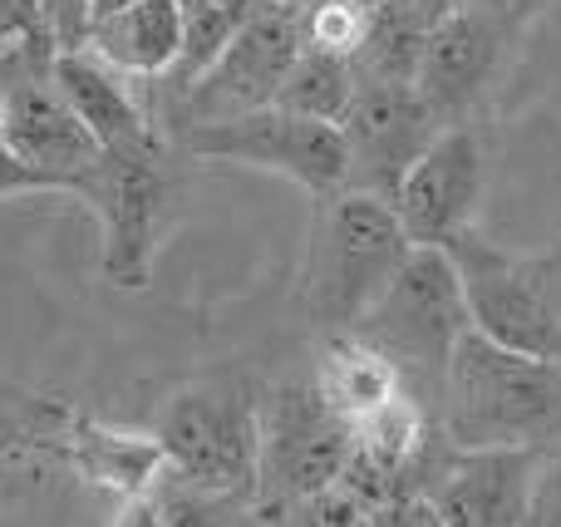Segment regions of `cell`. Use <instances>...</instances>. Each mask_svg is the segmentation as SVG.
Listing matches in <instances>:
<instances>
[{"label": "cell", "instance_id": "cell-1", "mask_svg": "<svg viewBox=\"0 0 561 527\" xmlns=\"http://www.w3.org/2000/svg\"><path fill=\"white\" fill-rule=\"evenodd\" d=\"M448 449H561V370L468 331L434 414Z\"/></svg>", "mask_w": 561, "mask_h": 527}, {"label": "cell", "instance_id": "cell-2", "mask_svg": "<svg viewBox=\"0 0 561 527\" xmlns=\"http://www.w3.org/2000/svg\"><path fill=\"white\" fill-rule=\"evenodd\" d=\"M414 252L394 207L369 193H335L316 203V227L306 247L300 301L325 335H350L379 301L404 256Z\"/></svg>", "mask_w": 561, "mask_h": 527}, {"label": "cell", "instance_id": "cell-3", "mask_svg": "<svg viewBox=\"0 0 561 527\" xmlns=\"http://www.w3.org/2000/svg\"><path fill=\"white\" fill-rule=\"evenodd\" d=\"M468 331H473V321H468L454 256L444 247H414L394 272V282L379 291V301L350 335L375 345L394 365L404 394H414L428 414H438L448 360Z\"/></svg>", "mask_w": 561, "mask_h": 527}, {"label": "cell", "instance_id": "cell-4", "mask_svg": "<svg viewBox=\"0 0 561 527\" xmlns=\"http://www.w3.org/2000/svg\"><path fill=\"white\" fill-rule=\"evenodd\" d=\"M153 439L173 469V483L213 499L252 503L262 400L242 375H203L178 385L153 420Z\"/></svg>", "mask_w": 561, "mask_h": 527}, {"label": "cell", "instance_id": "cell-5", "mask_svg": "<svg viewBox=\"0 0 561 527\" xmlns=\"http://www.w3.org/2000/svg\"><path fill=\"white\" fill-rule=\"evenodd\" d=\"M75 197H84L104 232L99 276L114 291H144L153 282L158 232H163L168 207L163 144L148 138V144L99 153V163L75 183Z\"/></svg>", "mask_w": 561, "mask_h": 527}, {"label": "cell", "instance_id": "cell-6", "mask_svg": "<svg viewBox=\"0 0 561 527\" xmlns=\"http://www.w3.org/2000/svg\"><path fill=\"white\" fill-rule=\"evenodd\" d=\"M454 256L458 286H463L468 321L493 345H507L517 355H533L561 370V321L547 286L542 252H507L483 242L478 232L444 247Z\"/></svg>", "mask_w": 561, "mask_h": 527}, {"label": "cell", "instance_id": "cell-7", "mask_svg": "<svg viewBox=\"0 0 561 527\" xmlns=\"http://www.w3.org/2000/svg\"><path fill=\"white\" fill-rule=\"evenodd\" d=\"M345 459H350V429L320 404L310 375L306 380H286L272 400H262L252 508L266 513V518H280L296 503L330 489L345 473Z\"/></svg>", "mask_w": 561, "mask_h": 527}, {"label": "cell", "instance_id": "cell-8", "mask_svg": "<svg viewBox=\"0 0 561 527\" xmlns=\"http://www.w3.org/2000/svg\"><path fill=\"white\" fill-rule=\"evenodd\" d=\"M183 153L286 177V183H296L316 203L350 187V158H345L340 128L310 124V118L280 114V108H256V114L183 128Z\"/></svg>", "mask_w": 561, "mask_h": 527}, {"label": "cell", "instance_id": "cell-9", "mask_svg": "<svg viewBox=\"0 0 561 527\" xmlns=\"http://www.w3.org/2000/svg\"><path fill=\"white\" fill-rule=\"evenodd\" d=\"M542 459L547 454L523 449H448L438 434L409 493H419L444 527H527Z\"/></svg>", "mask_w": 561, "mask_h": 527}, {"label": "cell", "instance_id": "cell-10", "mask_svg": "<svg viewBox=\"0 0 561 527\" xmlns=\"http://www.w3.org/2000/svg\"><path fill=\"white\" fill-rule=\"evenodd\" d=\"M488 193V144L473 124H448L399 177L394 207L409 247H454L473 232V217Z\"/></svg>", "mask_w": 561, "mask_h": 527}, {"label": "cell", "instance_id": "cell-11", "mask_svg": "<svg viewBox=\"0 0 561 527\" xmlns=\"http://www.w3.org/2000/svg\"><path fill=\"white\" fill-rule=\"evenodd\" d=\"M300 10L280 5H256V15L232 35V45L213 59L197 84H187V94L178 99L183 128L193 124H217V118L256 114V108L276 104V89L286 79V69L300 55Z\"/></svg>", "mask_w": 561, "mask_h": 527}, {"label": "cell", "instance_id": "cell-12", "mask_svg": "<svg viewBox=\"0 0 561 527\" xmlns=\"http://www.w3.org/2000/svg\"><path fill=\"white\" fill-rule=\"evenodd\" d=\"M438 118L424 108L414 84H359L340 138L350 158V193L394 197L399 177L434 144Z\"/></svg>", "mask_w": 561, "mask_h": 527}, {"label": "cell", "instance_id": "cell-13", "mask_svg": "<svg viewBox=\"0 0 561 527\" xmlns=\"http://www.w3.org/2000/svg\"><path fill=\"white\" fill-rule=\"evenodd\" d=\"M507 45H513V20L483 15L473 5H458L444 20H434L414 75V94L438 118V128L458 124L488 94L507 59Z\"/></svg>", "mask_w": 561, "mask_h": 527}, {"label": "cell", "instance_id": "cell-14", "mask_svg": "<svg viewBox=\"0 0 561 527\" xmlns=\"http://www.w3.org/2000/svg\"><path fill=\"white\" fill-rule=\"evenodd\" d=\"M30 444L49 449L69 473H79L84 483H94L104 493H118L124 503L158 489V479L168 469L153 434L114 429V424H99L75 410H49V424L30 434Z\"/></svg>", "mask_w": 561, "mask_h": 527}, {"label": "cell", "instance_id": "cell-15", "mask_svg": "<svg viewBox=\"0 0 561 527\" xmlns=\"http://www.w3.org/2000/svg\"><path fill=\"white\" fill-rule=\"evenodd\" d=\"M0 144L15 163L39 173L55 193H75V183L99 163V144L79 128V118L59 104L49 79H25L5 89V124Z\"/></svg>", "mask_w": 561, "mask_h": 527}, {"label": "cell", "instance_id": "cell-16", "mask_svg": "<svg viewBox=\"0 0 561 527\" xmlns=\"http://www.w3.org/2000/svg\"><path fill=\"white\" fill-rule=\"evenodd\" d=\"M49 89H55L59 104L79 118V128L99 144V153L158 138L144 104L128 94L124 75L99 65L89 49H59V55H49Z\"/></svg>", "mask_w": 561, "mask_h": 527}, {"label": "cell", "instance_id": "cell-17", "mask_svg": "<svg viewBox=\"0 0 561 527\" xmlns=\"http://www.w3.org/2000/svg\"><path fill=\"white\" fill-rule=\"evenodd\" d=\"M84 49L124 79H168L183 55V10L178 0H138L89 25Z\"/></svg>", "mask_w": 561, "mask_h": 527}, {"label": "cell", "instance_id": "cell-18", "mask_svg": "<svg viewBox=\"0 0 561 527\" xmlns=\"http://www.w3.org/2000/svg\"><path fill=\"white\" fill-rule=\"evenodd\" d=\"M310 385H316L320 404L335 414L345 429H355L359 420L389 404L394 394H404L394 365L365 345L359 335H325L316 351V370H310Z\"/></svg>", "mask_w": 561, "mask_h": 527}, {"label": "cell", "instance_id": "cell-19", "mask_svg": "<svg viewBox=\"0 0 561 527\" xmlns=\"http://www.w3.org/2000/svg\"><path fill=\"white\" fill-rule=\"evenodd\" d=\"M434 20L409 0H385L369 10V30L355 49V79L359 84H414L419 59H424Z\"/></svg>", "mask_w": 561, "mask_h": 527}, {"label": "cell", "instance_id": "cell-20", "mask_svg": "<svg viewBox=\"0 0 561 527\" xmlns=\"http://www.w3.org/2000/svg\"><path fill=\"white\" fill-rule=\"evenodd\" d=\"M355 65L340 55H320V49H300L296 65L286 69L276 89V104L280 114H296V118H310V124H330L340 128L355 104Z\"/></svg>", "mask_w": 561, "mask_h": 527}, {"label": "cell", "instance_id": "cell-21", "mask_svg": "<svg viewBox=\"0 0 561 527\" xmlns=\"http://www.w3.org/2000/svg\"><path fill=\"white\" fill-rule=\"evenodd\" d=\"M256 5L262 0H178V10H183V55H178V69L168 75L178 99L187 94V84H197L213 69V59L232 45L237 30L256 15Z\"/></svg>", "mask_w": 561, "mask_h": 527}, {"label": "cell", "instance_id": "cell-22", "mask_svg": "<svg viewBox=\"0 0 561 527\" xmlns=\"http://www.w3.org/2000/svg\"><path fill=\"white\" fill-rule=\"evenodd\" d=\"M296 25H300V49L355 59L359 39L369 30V5H359V0H310L296 15Z\"/></svg>", "mask_w": 561, "mask_h": 527}, {"label": "cell", "instance_id": "cell-23", "mask_svg": "<svg viewBox=\"0 0 561 527\" xmlns=\"http://www.w3.org/2000/svg\"><path fill=\"white\" fill-rule=\"evenodd\" d=\"M242 508L247 503L213 499V493L183 489V483L158 489V527H247Z\"/></svg>", "mask_w": 561, "mask_h": 527}, {"label": "cell", "instance_id": "cell-24", "mask_svg": "<svg viewBox=\"0 0 561 527\" xmlns=\"http://www.w3.org/2000/svg\"><path fill=\"white\" fill-rule=\"evenodd\" d=\"M35 45H49L45 20H39V0H0V59L25 55Z\"/></svg>", "mask_w": 561, "mask_h": 527}, {"label": "cell", "instance_id": "cell-25", "mask_svg": "<svg viewBox=\"0 0 561 527\" xmlns=\"http://www.w3.org/2000/svg\"><path fill=\"white\" fill-rule=\"evenodd\" d=\"M39 20H45L49 49H84L89 35V0H39Z\"/></svg>", "mask_w": 561, "mask_h": 527}, {"label": "cell", "instance_id": "cell-26", "mask_svg": "<svg viewBox=\"0 0 561 527\" xmlns=\"http://www.w3.org/2000/svg\"><path fill=\"white\" fill-rule=\"evenodd\" d=\"M527 527H561V449L547 454L533 483V508H527Z\"/></svg>", "mask_w": 561, "mask_h": 527}, {"label": "cell", "instance_id": "cell-27", "mask_svg": "<svg viewBox=\"0 0 561 527\" xmlns=\"http://www.w3.org/2000/svg\"><path fill=\"white\" fill-rule=\"evenodd\" d=\"M114 527H158V489H148V493H138V499H128Z\"/></svg>", "mask_w": 561, "mask_h": 527}, {"label": "cell", "instance_id": "cell-28", "mask_svg": "<svg viewBox=\"0 0 561 527\" xmlns=\"http://www.w3.org/2000/svg\"><path fill=\"white\" fill-rule=\"evenodd\" d=\"M463 5H473V10H483V15H497V20H517L533 0H463Z\"/></svg>", "mask_w": 561, "mask_h": 527}, {"label": "cell", "instance_id": "cell-29", "mask_svg": "<svg viewBox=\"0 0 561 527\" xmlns=\"http://www.w3.org/2000/svg\"><path fill=\"white\" fill-rule=\"evenodd\" d=\"M128 5H138V0H89V25H99V20L118 15V10H128ZM84 39H89V35H84Z\"/></svg>", "mask_w": 561, "mask_h": 527}, {"label": "cell", "instance_id": "cell-30", "mask_svg": "<svg viewBox=\"0 0 561 527\" xmlns=\"http://www.w3.org/2000/svg\"><path fill=\"white\" fill-rule=\"evenodd\" d=\"M409 5H419L428 20H444L448 10H458V5H463V0H409Z\"/></svg>", "mask_w": 561, "mask_h": 527}, {"label": "cell", "instance_id": "cell-31", "mask_svg": "<svg viewBox=\"0 0 561 527\" xmlns=\"http://www.w3.org/2000/svg\"><path fill=\"white\" fill-rule=\"evenodd\" d=\"M266 5H280V10H306L310 0H266Z\"/></svg>", "mask_w": 561, "mask_h": 527}, {"label": "cell", "instance_id": "cell-32", "mask_svg": "<svg viewBox=\"0 0 561 527\" xmlns=\"http://www.w3.org/2000/svg\"><path fill=\"white\" fill-rule=\"evenodd\" d=\"M359 5H369V10H375V5H385V0H359Z\"/></svg>", "mask_w": 561, "mask_h": 527}]
</instances>
